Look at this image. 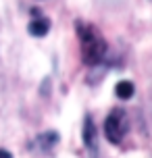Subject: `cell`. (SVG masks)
Instances as JSON below:
<instances>
[{"label": "cell", "mask_w": 152, "mask_h": 158, "mask_svg": "<svg viewBox=\"0 0 152 158\" xmlns=\"http://www.w3.org/2000/svg\"><path fill=\"white\" fill-rule=\"evenodd\" d=\"M77 35H79V46H81V58H83V63L90 64V67L102 63L104 54H106V42H104L102 33L98 31L94 25L77 21Z\"/></svg>", "instance_id": "6da1fadb"}, {"label": "cell", "mask_w": 152, "mask_h": 158, "mask_svg": "<svg viewBox=\"0 0 152 158\" xmlns=\"http://www.w3.org/2000/svg\"><path fill=\"white\" fill-rule=\"evenodd\" d=\"M127 129H129L127 114H125V110H121V108H115V110L106 117V121H104V135H106V139L111 143L123 142Z\"/></svg>", "instance_id": "7a4b0ae2"}, {"label": "cell", "mask_w": 152, "mask_h": 158, "mask_svg": "<svg viewBox=\"0 0 152 158\" xmlns=\"http://www.w3.org/2000/svg\"><path fill=\"white\" fill-rule=\"evenodd\" d=\"M83 146L90 150V154L94 158H98V131L90 114L83 121Z\"/></svg>", "instance_id": "3957f363"}, {"label": "cell", "mask_w": 152, "mask_h": 158, "mask_svg": "<svg viewBox=\"0 0 152 158\" xmlns=\"http://www.w3.org/2000/svg\"><path fill=\"white\" fill-rule=\"evenodd\" d=\"M56 143H58V133L56 131H46V133L38 135L36 139H33V148H38L42 152H48L52 150Z\"/></svg>", "instance_id": "277c9868"}, {"label": "cell", "mask_w": 152, "mask_h": 158, "mask_svg": "<svg viewBox=\"0 0 152 158\" xmlns=\"http://www.w3.org/2000/svg\"><path fill=\"white\" fill-rule=\"evenodd\" d=\"M29 33L36 35V38H42V35H46L50 29V21L48 19H44V17H38V19H33L32 23H29Z\"/></svg>", "instance_id": "5b68a950"}, {"label": "cell", "mask_w": 152, "mask_h": 158, "mask_svg": "<svg viewBox=\"0 0 152 158\" xmlns=\"http://www.w3.org/2000/svg\"><path fill=\"white\" fill-rule=\"evenodd\" d=\"M115 94L119 96L121 100H129L133 96V83L131 81H119L115 85Z\"/></svg>", "instance_id": "8992f818"}, {"label": "cell", "mask_w": 152, "mask_h": 158, "mask_svg": "<svg viewBox=\"0 0 152 158\" xmlns=\"http://www.w3.org/2000/svg\"><path fill=\"white\" fill-rule=\"evenodd\" d=\"M0 158H13V154L6 150H0Z\"/></svg>", "instance_id": "52a82bcc"}]
</instances>
